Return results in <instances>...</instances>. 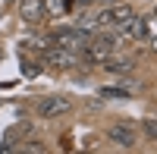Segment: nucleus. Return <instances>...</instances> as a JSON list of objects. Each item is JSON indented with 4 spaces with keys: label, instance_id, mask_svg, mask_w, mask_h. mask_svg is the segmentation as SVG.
Listing matches in <instances>:
<instances>
[{
    "label": "nucleus",
    "instance_id": "1",
    "mask_svg": "<svg viewBox=\"0 0 157 154\" xmlns=\"http://www.w3.org/2000/svg\"><path fill=\"white\" fill-rule=\"evenodd\" d=\"M132 19H135V10L132 6H110L101 13V25H110V29L116 35H129V29H132Z\"/></svg>",
    "mask_w": 157,
    "mask_h": 154
},
{
    "label": "nucleus",
    "instance_id": "2",
    "mask_svg": "<svg viewBox=\"0 0 157 154\" xmlns=\"http://www.w3.org/2000/svg\"><path fill=\"white\" fill-rule=\"evenodd\" d=\"M44 63L47 66H57V69H72V66H78V57H75V50L50 47V50H44Z\"/></svg>",
    "mask_w": 157,
    "mask_h": 154
},
{
    "label": "nucleus",
    "instance_id": "3",
    "mask_svg": "<svg viewBox=\"0 0 157 154\" xmlns=\"http://www.w3.org/2000/svg\"><path fill=\"white\" fill-rule=\"evenodd\" d=\"M110 54H113V38H94V35H91V41L85 44V57L104 63Z\"/></svg>",
    "mask_w": 157,
    "mask_h": 154
},
{
    "label": "nucleus",
    "instance_id": "4",
    "mask_svg": "<svg viewBox=\"0 0 157 154\" xmlns=\"http://www.w3.org/2000/svg\"><path fill=\"white\" fill-rule=\"evenodd\" d=\"M72 110V101L66 98H44L41 104H38V113L41 117H63V113H69Z\"/></svg>",
    "mask_w": 157,
    "mask_h": 154
},
{
    "label": "nucleus",
    "instance_id": "5",
    "mask_svg": "<svg viewBox=\"0 0 157 154\" xmlns=\"http://www.w3.org/2000/svg\"><path fill=\"white\" fill-rule=\"evenodd\" d=\"M47 10V0H19V13L25 22H38Z\"/></svg>",
    "mask_w": 157,
    "mask_h": 154
},
{
    "label": "nucleus",
    "instance_id": "6",
    "mask_svg": "<svg viewBox=\"0 0 157 154\" xmlns=\"http://www.w3.org/2000/svg\"><path fill=\"white\" fill-rule=\"evenodd\" d=\"M110 142L113 145H120V148H135V129L132 126H113L110 129Z\"/></svg>",
    "mask_w": 157,
    "mask_h": 154
},
{
    "label": "nucleus",
    "instance_id": "7",
    "mask_svg": "<svg viewBox=\"0 0 157 154\" xmlns=\"http://www.w3.org/2000/svg\"><path fill=\"white\" fill-rule=\"evenodd\" d=\"M129 35H132L135 41H148V35H151V19H148V16H135Z\"/></svg>",
    "mask_w": 157,
    "mask_h": 154
},
{
    "label": "nucleus",
    "instance_id": "8",
    "mask_svg": "<svg viewBox=\"0 0 157 154\" xmlns=\"http://www.w3.org/2000/svg\"><path fill=\"white\" fill-rule=\"evenodd\" d=\"M75 29H78V32H85V35H98V29H101V16L82 13V16L75 19Z\"/></svg>",
    "mask_w": 157,
    "mask_h": 154
},
{
    "label": "nucleus",
    "instance_id": "9",
    "mask_svg": "<svg viewBox=\"0 0 157 154\" xmlns=\"http://www.w3.org/2000/svg\"><path fill=\"white\" fill-rule=\"evenodd\" d=\"M104 69H110V72H129V69H132V60H129V57H107V60H104Z\"/></svg>",
    "mask_w": 157,
    "mask_h": 154
},
{
    "label": "nucleus",
    "instance_id": "10",
    "mask_svg": "<svg viewBox=\"0 0 157 154\" xmlns=\"http://www.w3.org/2000/svg\"><path fill=\"white\" fill-rule=\"evenodd\" d=\"M145 132H148V138L157 142V120H145Z\"/></svg>",
    "mask_w": 157,
    "mask_h": 154
},
{
    "label": "nucleus",
    "instance_id": "11",
    "mask_svg": "<svg viewBox=\"0 0 157 154\" xmlns=\"http://www.w3.org/2000/svg\"><path fill=\"white\" fill-rule=\"evenodd\" d=\"M151 16H154V19H151V29H157V6H154V13H151Z\"/></svg>",
    "mask_w": 157,
    "mask_h": 154
},
{
    "label": "nucleus",
    "instance_id": "12",
    "mask_svg": "<svg viewBox=\"0 0 157 154\" xmlns=\"http://www.w3.org/2000/svg\"><path fill=\"white\" fill-rule=\"evenodd\" d=\"M151 47H154V54H157V35H154V38H151Z\"/></svg>",
    "mask_w": 157,
    "mask_h": 154
},
{
    "label": "nucleus",
    "instance_id": "13",
    "mask_svg": "<svg viewBox=\"0 0 157 154\" xmlns=\"http://www.w3.org/2000/svg\"><path fill=\"white\" fill-rule=\"evenodd\" d=\"M78 3H94V0H78Z\"/></svg>",
    "mask_w": 157,
    "mask_h": 154
},
{
    "label": "nucleus",
    "instance_id": "14",
    "mask_svg": "<svg viewBox=\"0 0 157 154\" xmlns=\"http://www.w3.org/2000/svg\"><path fill=\"white\" fill-rule=\"evenodd\" d=\"M104 3H113V0H104Z\"/></svg>",
    "mask_w": 157,
    "mask_h": 154
}]
</instances>
